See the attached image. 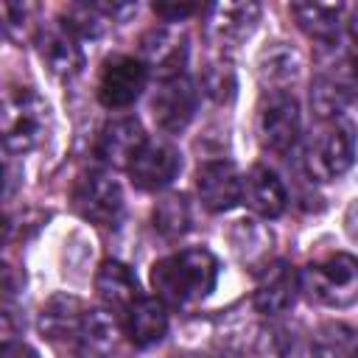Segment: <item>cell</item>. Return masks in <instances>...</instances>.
I'll list each match as a JSON object with an SVG mask.
<instances>
[{
    "label": "cell",
    "mask_w": 358,
    "mask_h": 358,
    "mask_svg": "<svg viewBox=\"0 0 358 358\" xmlns=\"http://www.w3.org/2000/svg\"><path fill=\"white\" fill-rule=\"evenodd\" d=\"M218 282V260L210 249H182L151 266L154 294L173 308H190L213 294Z\"/></svg>",
    "instance_id": "2"
},
{
    "label": "cell",
    "mask_w": 358,
    "mask_h": 358,
    "mask_svg": "<svg viewBox=\"0 0 358 358\" xmlns=\"http://www.w3.org/2000/svg\"><path fill=\"white\" fill-rule=\"evenodd\" d=\"M344 229H347V235L358 243V199L347 204V213H344Z\"/></svg>",
    "instance_id": "30"
},
{
    "label": "cell",
    "mask_w": 358,
    "mask_h": 358,
    "mask_svg": "<svg viewBox=\"0 0 358 358\" xmlns=\"http://www.w3.org/2000/svg\"><path fill=\"white\" fill-rule=\"evenodd\" d=\"M0 358H39V355L28 344H22V341H6Z\"/></svg>",
    "instance_id": "29"
},
{
    "label": "cell",
    "mask_w": 358,
    "mask_h": 358,
    "mask_svg": "<svg viewBox=\"0 0 358 358\" xmlns=\"http://www.w3.org/2000/svg\"><path fill=\"white\" fill-rule=\"evenodd\" d=\"M151 224L162 238H179L190 229L193 224V213H190V201L182 193H168L162 196L154 210H151Z\"/></svg>",
    "instance_id": "23"
},
{
    "label": "cell",
    "mask_w": 358,
    "mask_h": 358,
    "mask_svg": "<svg viewBox=\"0 0 358 358\" xmlns=\"http://www.w3.org/2000/svg\"><path fill=\"white\" fill-rule=\"evenodd\" d=\"M34 8L31 6H22V3H6L3 6V17H6V34L20 39L22 36V25L28 22V14Z\"/></svg>",
    "instance_id": "27"
},
{
    "label": "cell",
    "mask_w": 358,
    "mask_h": 358,
    "mask_svg": "<svg viewBox=\"0 0 358 358\" xmlns=\"http://www.w3.org/2000/svg\"><path fill=\"white\" fill-rule=\"evenodd\" d=\"M241 201L263 215V218H277L285 213V204H288V196H285V185L280 182V176L266 168V165H252L249 173L243 176V193H241Z\"/></svg>",
    "instance_id": "16"
},
{
    "label": "cell",
    "mask_w": 358,
    "mask_h": 358,
    "mask_svg": "<svg viewBox=\"0 0 358 358\" xmlns=\"http://www.w3.org/2000/svg\"><path fill=\"white\" fill-rule=\"evenodd\" d=\"M229 243L235 257L249 268V271H266L274 260H268L271 255V232L266 227H260L257 221H235V227L229 229Z\"/></svg>",
    "instance_id": "20"
},
{
    "label": "cell",
    "mask_w": 358,
    "mask_h": 358,
    "mask_svg": "<svg viewBox=\"0 0 358 358\" xmlns=\"http://www.w3.org/2000/svg\"><path fill=\"white\" fill-rule=\"evenodd\" d=\"M126 336L134 347H154L168 333V310L159 296H140L123 313Z\"/></svg>",
    "instance_id": "17"
},
{
    "label": "cell",
    "mask_w": 358,
    "mask_h": 358,
    "mask_svg": "<svg viewBox=\"0 0 358 358\" xmlns=\"http://www.w3.org/2000/svg\"><path fill=\"white\" fill-rule=\"evenodd\" d=\"M73 207L81 218L98 227H112L123 213L120 182L106 171H84L73 185Z\"/></svg>",
    "instance_id": "7"
},
{
    "label": "cell",
    "mask_w": 358,
    "mask_h": 358,
    "mask_svg": "<svg viewBox=\"0 0 358 358\" xmlns=\"http://www.w3.org/2000/svg\"><path fill=\"white\" fill-rule=\"evenodd\" d=\"M196 193L204 210L210 213H227L241 201L243 179L238 176L235 165L229 159H207L196 171Z\"/></svg>",
    "instance_id": "11"
},
{
    "label": "cell",
    "mask_w": 358,
    "mask_h": 358,
    "mask_svg": "<svg viewBox=\"0 0 358 358\" xmlns=\"http://www.w3.org/2000/svg\"><path fill=\"white\" fill-rule=\"evenodd\" d=\"M299 67H302L299 53L285 42H271L257 56V73L263 84H268L271 90H282L288 81H294L299 76Z\"/></svg>",
    "instance_id": "22"
},
{
    "label": "cell",
    "mask_w": 358,
    "mask_h": 358,
    "mask_svg": "<svg viewBox=\"0 0 358 358\" xmlns=\"http://www.w3.org/2000/svg\"><path fill=\"white\" fill-rule=\"evenodd\" d=\"M302 291L327 308H350L358 302V257L350 252H333L313 260L299 274Z\"/></svg>",
    "instance_id": "4"
},
{
    "label": "cell",
    "mask_w": 358,
    "mask_h": 358,
    "mask_svg": "<svg viewBox=\"0 0 358 358\" xmlns=\"http://www.w3.org/2000/svg\"><path fill=\"white\" fill-rule=\"evenodd\" d=\"M140 59L148 67H157L159 78L168 76H182L185 64H187V45L185 39H179L176 34H171L168 28H154L143 36L140 42Z\"/></svg>",
    "instance_id": "19"
},
{
    "label": "cell",
    "mask_w": 358,
    "mask_h": 358,
    "mask_svg": "<svg viewBox=\"0 0 358 358\" xmlns=\"http://www.w3.org/2000/svg\"><path fill=\"white\" fill-rule=\"evenodd\" d=\"M3 143L11 154L34 151L45 134L50 109L31 87H8L3 95Z\"/></svg>",
    "instance_id": "5"
},
{
    "label": "cell",
    "mask_w": 358,
    "mask_h": 358,
    "mask_svg": "<svg viewBox=\"0 0 358 358\" xmlns=\"http://www.w3.org/2000/svg\"><path fill=\"white\" fill-rule=\"evenodd\" d=\"M145 84H148V64L140 56L115 53L101 67L98 101L106 109H126L143 95Z\"/></svg>",
    "instance_id": "8"
},
{
    "label": "cell",
    "mask_w": 358,
    "mask_h": 358,
    "mask_svg": "<svg viewBox=\"0 0 358 358\" xmlns=\"http://www.w3.org/2000/svg\"><path fill=\"white\" fill-rule=\"evenodd\" d=\"M39 333L59 358H103L115 341V322L78 296L56 294L39 313Z\"/></svg>",
    "instance_id": "1"
},
{
    "label": "cell",
    "mask_w": 358,
    "mask_h": 358,
    "mask_svg": "<svg viewBox=\"0 0 358 358\" xmlns=\"http://www.w3.org/2000/svg\"><path fill=\"white\" fill-rule=\"evenodd\" d=\"M196 106H199V90L187 73L159 78L151 98V115L162 131L168 134L185 131L196 115Z\"/></svg>",
    "instance_id": "9"
},
{
    "label": "cell",
    "mask_w": 358,
    "mask_h": 358,
    "mask_svg": "<svg viewBox=\"0 0 358 358\" xmlns=\"http://www.w3.org/2000/svg\"><path fill=\"white\" fill-rule=\"evenodd\" d=\"M201 90L215 103H232L238 92V76L235 67L227 59H213L201 67Z\"/></svg>",
    "instance_id": "26"
},
{
    "label": "cell",
    "mask_w": 358,
    "mask_h": 358,
    "mask_svg": "<svg viewBox=\"0 0 358 358\" xmlns=\"http://www.w3.org/2000/svg\"><path fill=\"white\" fill-rule=\"evenodd\" d=\"M179 168H182V154L176 145H171L168 140H145V145L126 171L137 190L154 193L168 187L176 179Z\"/></svg>",
    "instance_id": "10"
},
{
    "label": "cell",
    "mask_w": 358,
    "mask_h": 358,
    "mask_svg": "<svg viewBox=\"0 0 358 358\" xmlns=\"http://www.w3.org/2000/svg\"><path fill=\"white\" fill-rule=\"evenodd\" d=\"M145 140L148 137L143 131V123L131 115H120V117H112L101 126L95 154L101 162H106L112 168H129L131 159L145 145Z\"/></svg>",
    "instance_id": "12"
},
{
    "label": "cell",
    "mask_w": 358,
    "mask_h": 358,
    "mask_svg": "<svg viewBox=\"0 0 358 358\" xmlns=\"http://www.w3.org/2000/svg\"><path fill=\"white\" fill-rule=\"evenodd\" d=\"M260 22V6L252 0L215 3L207 8V34L218 45H238L255 34Z\"/></svg>",
    "instance_id": "14"
},
{
    "label": "cell",
    "mask_w": 358,
    "mask_h": 358,
    "mask_svg": "<svg viewBox=\"0 0 358 358\" xmlns=\"http://www.w3.org/2000/svg\"><path fill=\"white\" fill-rule=\"evenodd\" d=\"M299 103L288 90H268L257 106L260 145L277 157H285L299 140Z\"/></svg>",
    "instance_id": "6"
},
{
    "label": "cell",
    "mask_w": 358,
    "mask_h": 358,
    "mask_svg": "<svg viewBox=\"0 0 358 358\" xmlns=\"http://www.w3.org/2000/svg\"><path fill=\"white\" fill-rule=\"evenodd\" d=\"M310 358H358V333L341 322L319 327L310 341Z\"/></svg>",
    "instance_id": "24"
},
{
    "label": "cell",
    "mask_w": 358,
    "mask_h": 358,
    "mask_svg": "<svg viewBox=\"0 0 358 358\" xmlns=\"http://www.w3.org/2000/svg\"><path fill=\"white\" fill-rule=\"evenodd\" d=\"M350 90H352V84L344 76H333V73L319 76L310 87V106L316 109L319 120L341 115V109L350 101Z\"/></svg>",
    "instance_id": "25"
},
{
    "label": "cell",
    "mask_w": 358,
    "mask_h": 358,
    "mask_svg": "<svg viewBox=\"0 0 358 358\" xmlns=\"http://www.w3.org/2000/svg\"><path fill=\"white\" fill-rule=\"evenodd\" d=\"M95 291H98L101 302L120 316L143 296L137 288V277L120 260H103L101 263V268L95 274Z\"/></svg>",
    "instance_id": "18"
},
{
    "label": "cell",
    "mask_w": 358,
    "mask_h": 358,
    "mask_svg": "<svg viewBox=\"0 0 358 358\" xmlns=\"http://www.w3.org/2000/svg\"><path fill=\"white\" fill-rule=\"evenodd\" d=\"M299 274L294 271V266H288L285 260H274L257 282L255 291V308L263 316H280L285 313L294 302H296V291H299Z\"/></svg>",
    "instance_id": "15"
},
{
    "label": "cell",
    "mask_w": 358,
    "mask_h": 358,
    "mask_svg": "<svg viewBox=\"0 0 358 358\" xmlns=\"http://www.w3.org/2000/svg\"><path fill=\"white\" fill-rule=\"evenodd\" d=\"M358 154V134L355 126L344 117H324L310 131L305 145V171L313 182H330L347 173Z\"/></svg>",
    "instance_id": "3"
},
{
    "label": "cell",
    "mask_w": 358,
    "mask_h": 358,
    "mask_svg": "<svg viewBox=\"0 0 358 358\" xmlns=\"http://www.w3.org/2000/svg\"><path fill=\"white\" fill-rule=\"evenodd\" d=\"M350 36H352V48H358V8L352 11V20H350Z\"/></svg>",
    "instance_id": "31"
},
{
    "label": "cell",
    "mask_w": 358,
    "mask_h": 358,
    "mask_svg": "<svg viewBox=\"0 0 358 358\" xmlns=\"http://www.w3.org/2000/svg\"><path fill=\"white\" fill-rule=\"evenodd\" d=\"M36 42V53L42 59V64L59 76V78H73L81 67H84V53H81V45H78V36L64 28L62 22H50V25H42L34 36Z\"/></svg>",
    "instance_id": "13"
},
{
    "label": "cell",
    "mask_w": 358,
    "mask_h": 358,
    "mask_svg": "<svg viewBox=\"0 0 358 358\" xmlns=\"http://www.w3.org/2000/svg\"><path fill=\"white\" fill-rule=\"evenodd\" d=\"M291 14L313 42L327 48L338 42L341 14H344L341 3H291Z\"/></svg>",
    "instance_id": "21"
},
{
    "label": "cell",
    "mask_w": 358,
    "mask_h": 358,
    "mask_svg": "<svg viewBox=\"0 0 358 358\" xmlns=\"http://www.w3.org/2000/svg\"><path fill=\"white\" fill-rule=\"evenodd\" d=\"M196 11H199L196 3H154V14L162 17L165 22H179Z\"/></svg>",
    "instance_id": "28"
}]
</instances>
